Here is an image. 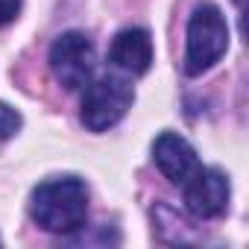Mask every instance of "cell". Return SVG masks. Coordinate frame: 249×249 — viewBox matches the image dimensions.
I'll use <instances>...</instances> for the list:
<instances>
[{"label":"cell","instance_id":"1","mask_svg":"<svg viewBox=\"0 0 249 249\" xmlns=\"http://www.w3.org/2000/svg\"><path fill=\"white\" fill-rule=\"evenodd\" d=\"M30 217L53 234H71L85 226L88 217V188L76 176H62L41 182L30 196Z\"/></svg>","mask_w":249,"mask_h":249},{"label":"cell","instance_id":"2","mask_svg":"<svg viewBox=\"0 0 249 249\" xmlns=\"http://www.w3.org/2000/svg\"><path fill=\"white\" fill-rule=\"evenodd\" d=\"M229 47V27L223 12L214 3H199L188 21V41H185V73L199 76L211 71Z\"/></svg>","mask_w":249,"mask_h":249},{"label":"cell","instance_id":"3","mask_svg":"<svg viewBox=\"0 0 249 249\" xmlns=\"http://www.w3.org/2000/svg\"><path fill=\"white\" fill-rule=\"evenodd\" d=\"M132 85L120 76H100L97 82L85 85V97L79 106V117L85 123V129L91 132H106L126 117L132 108Z\"/></svg>","mask_w":249,"mask_h":249},{"label":"cell","instance_id":"4","mask_svg":"<svg viewBox=\"0 0 249 249\" xmlns=\"http://www.w3.org/2000/svg\"><path fill=\"white\" fill-rule=\"evenodd\" d=\"M94 68H97V50H94V41L85 33L71 30V33H62L53 41L50 71H53L56 82L65 85L68 91L85 88L94 76Z\"/></svg>","mask_w":249,"mask_h":249},{"label":"cell","instance_id":"5","mask_svg":"<svg viewBox=\"0 0 249 249\" xmlns=\"http://www.w3.org/2000/svg\"><path fill=\"white\" fill-rule=\"evenodd\" d=\"M185 208L196 220H214L229 208V179L217 167H199L185 185Z\"/></svg>","mask_w":249,"mask_h":249},{"label":"cell","instance_id":"6","mask_svg":"<svg viewBox=\"0 0 249 249\" xmlns=\"http://www.w3.org/2000/svg\"><path fill=\"white\" fill-rule=\"evenodd\" d=\"M153 159L159 164V170L173 182V185H185L199 167V156L196 150L176 132H161L156 141H153Z\"/></svg>","mask_w":249,"mask_h":249},{"label":"cell","instance_id":"7","mask_svg":"<svg viewBox=\"0 0 249 249\" xmlns=\"http://www.w3.org/2000/svg\"><path fill=\"white\" fill-rule=\"evenodd\" d=\"M108 59L117 71L129 73V76H141L150 71L153 65V38L147 30L141 27H129V30H120L111 41Z\"/></svg>","mask_w":249,"mask_h":249},{"label":"cell","instance_id":"8","mask_svg":"<svg viewBox=\"0 0 249 249\" xmlns=\"http://www.w3.org/2000/svg\"><path fill=\"white\" fill-rule=\"evenodd\" d=\"M21 114L9 106V103H0V141H6V138H12L18 129H21Z\"/></svg>","mask_w":249,"mask_h":249},{"label":"cell","instance_id":"9","mask_svg":"<svg viewBox=\"0 0 249 249\" xmlns=\"http://www.w3.org/2000/svg\"><path fill=\"white\" fill-rule=\"evenodd\" d=\"M21 3L24 0H0V27H6V24H12L18 18Z\"/></svg>","mask_w":249,"mask_h":249},{"label":"cell","instance_id":"10","mask_svg":"<svg viewBox=\"0 0 249 249\" xmlns=\"http://www.w3.org/2000/svg\"><path fill=\"white\" fill-rule=\"evenodd\" d=\"M234 3H237V6H243V0H234Z\"/></svg>","mask_w":249,"mask_h":249}]
</instances>
